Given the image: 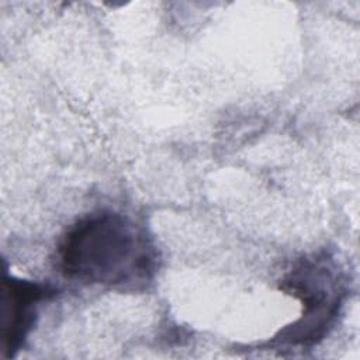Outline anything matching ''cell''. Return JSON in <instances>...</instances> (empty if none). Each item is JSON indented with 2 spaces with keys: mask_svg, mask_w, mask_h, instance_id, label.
<instances>
[{
  "mask_svg": "<svg viewBox=\"0 0 360 360\" xmlns=\"http://www.w3.org/2000/svg\"><path fill=\"white\" fill-rule=\"evenodd\" d=\"M56 290L48 284L6 277L3 281V350L14 357L34 329L39 307L53 298Z\"/></svg>",
  "mask_w": 360,
  "mask_h": 360,
  "instance_id": "3957f363",
  "label": "cell"
},
{
  "mask_svg": "<svg viewBox=\"0 0 360 360\" xmlns=\"http://www.w3.org/2000/svg\"><path fill=\"white\" fill-rule=\"evenodd\" d=\"M280 288L301 301L302 314L274 336L271 346L311 347L333 328L347 295V276L333 256L314 253L292 264Z\"/></svg>",
  "mask_w": 360,
  "mask_h": 360,
  "instance_id": "7a4b0ae2",
  "label": "cell"
},
{
  "mask_svg": "<svg viewBox=\"0 0 360 360\" xmlns=\"http://www.w3.org/2000/svg\"><path fill=\"white\" fill-rule=\"evenodd\" d=\"M56 267L65 278L84 285L141 291L155 280L160 253L145 225L127 214L98 210L60 236Z\"/></svg>",
  "mask_w": 360,
  "mask_h": 360,
  "instance_id": "6da1fadb",
  "label": "cell"
}]
</instances>
